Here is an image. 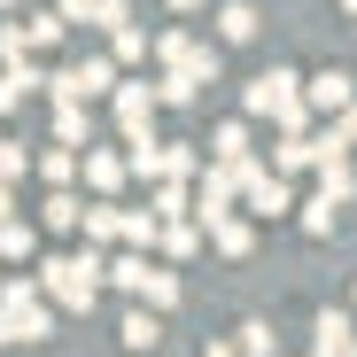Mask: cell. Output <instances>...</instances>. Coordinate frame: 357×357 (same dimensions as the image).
Returning a JSON list of instances; mask_svg holds the SVG:
<instances>
[{
  "label": "cell",
  "mask_w": 357,
  "mask_h": 357,
  "mask_svg": "<svg viewBox=\"0 0 357 357\" xmlns=\"http://www.w3.org/2000/svg\"><path fill=\"white\" fill-rule=\"evenodd\" d=\"M319 357H357V334H349V319H342V311H326V319H319Z\"/></svg>",
  "instance_id": "obj_2"
},
{
  "label": "cell",
  "mask_w": 357,
  "mask_h": 357,
  "mask_svg": "<svg viewBox=\"0 0 357 357\" xmlns=\"http://www.w3.org/2000/svg\"><path fill=\"white\" fill-rule=\"evenodd\" d=\"M93 257H70V264H47V295H54V303H70V311H86L93 303Z\"/></svg>",
  "instance_id": "obj_1"
},
{
  "label": "cell",
  "mask_w": 357,
  "mask_h": 357,
  "mask_svg": "<svg viewBox=\"0 0 357 357\" xmlns=\"http://www.w3.org/2000/svg\"><path fill=\"white\" fill-rule=\"evenodd\" d=\"M241 349H249V357H272V326L249 319V326H241Z\"/></svg>",
  "instance_id": "obj_5"
},
{
  "label": "cell",
  "mask_w": 357,
  "mask_h": 357,
  "mask_svg": "<svg viewBox=\"0 0 357 357\" xmlns=\"http://www.w3.org/2000/svg\"><path fill=\"white\" fill-rule=\"evenodd\" d=\"M0 257H31V233L8 225V218H0Z\"/></svg>",
  "instance_id": "obj_6"
},
{
  "label": "cell",
  "mask_w": 357,
  "mask_h": 357,
  "mask_svg": "<svg viewBox=\"0 0 357 357\" xmlns=\"http://www.w3.org/2000/svg\"><path fill=\"white\" fill-rule=\"evenodd\" d=\"M125 349H155V319H148V311L125 319Z\"/></svg>",
  "instance_id": "obj_4"
},
{
  "label": "cell",
  "mask_w": 357,
  "mask_h": 357,
  "mask_svg": "<svg viewBox=\"0 0 357 357\" xmlns=\"http://www.w3.org/2000/svg\"><path fill=\"white\" fill-rule=\"evenodd\" d=\"M140 295H148V303H178V280L171 272H140Z\"/></svg>",
  "instance_id": "obj_3"
}]
</instances>
